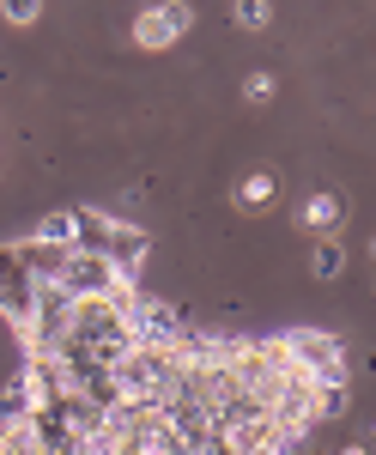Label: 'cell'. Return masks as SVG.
Returning a JSON list of instances; mask_svg holds the SVG:
<instances>
[{"mask_svg":"<svg viewBox=\"0 0 376 455\" xmlns=\"http://www.w3.org/2000/svg\"><path fill=\"white\" fill-rule=\"evenodd\" d=\"M268 19H274L268 0H237V6H231V25H243V31H261Z\"/></svg>","mask_w":376,"mask_h":455,"instance_id":"5b68a950","label":"cell"},{"mask_svg":"<svg viewBox=\"0 0 376 455\" xmlns=\"http://www.w3.org/2000/svg\"><path fill=\"white\" fill-rule=\"evenodd\" d=\"M274 195H279V182H274V171H249L231 188V201H237L243 212H261V207H274Z\"/></svg>","mask_w":376,"mask_h":455,"instance_id":"3957f363","label":"cell"},{"mask_svg":"<svg viewBox=\"0 0 376 455\" xmlns=\"http://www.w3.org/2000/svg\"><path fill=\"white\" fill-rule=\"evenodd\" d=\"M0 19H12V25H36L43 6H36V0H19V6H0Z\"/></svg>","mask_w":376,"mask_h":455,"instance_id":"52a82bcc","label":"cell"},{"mask_svg":"<svg viewBox=\"0 0 376 455\" xmlns=\"http://www.w3.org/2000/svg\"><path fill=\"white\" fill-rule=\"evenodd\" d=\"M334 455H371V443H340Z\"/></svg>","mask_w":376,"mask_h":455,"instance_id":"ba28073f","label":"cell"},{"mask_svg":"<svg viewBox=\"0 0 376 455\" xmlns=\"http://www.w3.org/2000/svg\"><path fill=\"white\" fill-rule=\"evenodd\" d=\"M371 261H376V237H371Z\"/></svg>","mask_w":376,"mask_h":455,"instance_id":"9c48e42d","label":"cell"},{"mask_svg":"<svg viewBox=\"0 0 376 455\" xmlns=\"http://www.w3.org/2000/svg\"><path fill=\"white\" fill-rule=\"evenodd\" d=\"M340 219H346V201H340V195H328V188L304 195V207H298V225H304V231H316V237H328Z\"/></svg>","mask_w":376,"mask_h":455,"instance_id":"7a4b0ae2","label":"cell"},{"mask_svg":"<svg viewBox=\"0 0 376 455\" xmlns=\"http://www.w3.org/2000/svg\"><path fill=\"white\" fill-rule=\"evenodd\" d=\"M309 274H316V280H340V274H346V243H340V237H316Z\"/></svg>","mask_w":376,"mask_h":455,"instance_id":"277c9868","label":"cell"},{"mask_svg":"<svg viewBox=\"0 0 376 455\" xmlns=\"http://www.w3.org/2000/svg\"><path fill=\"white\" fill-rule=\"evenodd\" d=\"M274 73H249V79H243V98H249V104H274Z\"/></svg>","mask_w":376,"mask_h":455,"instance_id":"8992f818","label":"cell"},{"mask_svg":"<svg viewBox=\"0 0 376 455\" xmlns=\"http://www.w3.org/2000/svg\"><path fill=\"white\" fill-rule=\"evenodd\" d=\"M188 6H146V12H134V43L140 49H171V43H182V31H188Z\"/></svg>","mask_w":376,"mask_h":455,"instance_id":"6da1fadb","label":"cell"}]
</instances>
